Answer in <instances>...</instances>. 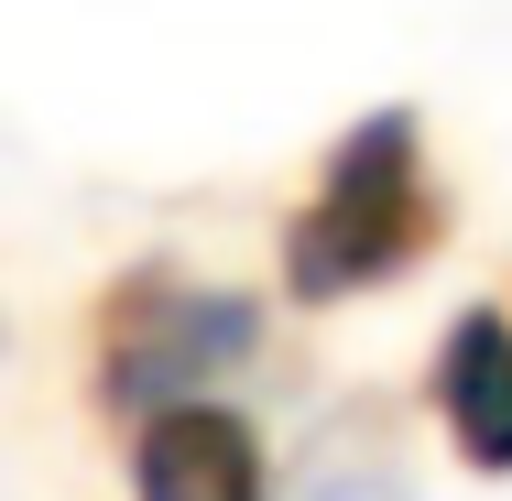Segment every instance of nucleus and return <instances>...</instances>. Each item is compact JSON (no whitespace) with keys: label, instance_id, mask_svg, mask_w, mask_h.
<instances>
[{"label":"nucleus","instance_id":"1","mask_svg":"<svg viewBox=\"0 0 512 501\" xmlns=\"http://www.w3.org/2000/svg\"><path fill=\"white\" fill-rule=\"evenodd\" d=\"M436 240H447V197H436V175H425V131H414V109H371V120L327 153L316 197L295 207V229H284V295L295 305L371 295V284H393L404 262H425Z\"/></svg>","mask_w":512,"mask_h":501},{"label":"nucleus","instance_id":"2","mask_svg":"<svg viewBox=\"0 0 512 501\" xmlns=\"http://www.w3.org/2000/svg\"><path fill=\"white\" fill-rule=\"evenodd\" d=\"M251 338H262V305L251 295H207L186 273H164V262H142L120 295L99 305V403L109 414H186L207 371H229V360H251Z\"/></svg>","mask_w":512,"mask_h":501},{"label":"nucleus","instance_id":"3","mask_svg":"<svg viewBox=\"0 0 512 501\" xmlns=\"http://www.w3.org/2000/svg\"><path fill=\"white\" fill-rule=\"evenodd\" d=\"M131 501H262V436L218 403L153 414L131 447Z\"/></svg>","mask_w":512,"mask_h":501},{"label":"nucleus","instance_id":"4","mask_svg":"<svg viewBox=\"0 0 512 501\" xmlns=\"http://www.w3.org/2000/svg\"><path fill=\"white\" fill-rule=\"evenodd\" d=\"M436 414L458 436L469 469H512V316L502 305H469L436 349Z\"/></svg>","mask_w":512,"mask_h":501}]
</instances>
